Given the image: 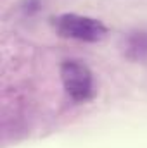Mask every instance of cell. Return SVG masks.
<instances>
[{"mask_svg": "<svg viewBox=\"0 0 147 148\" xmlns=\"http://www.w3.org/2000/svg\"><path fill=\"white\" fill-rule=\"evenodd\" d=\"M61 81L66 95L73 102H87L94 97L92 71L78 59H68L61 64Z\"/></svg>", "mask_w": 147, "mask_h": 148, "instance_id": "obj_2", "label": "cell"}, {"mask_svg": "<svg viewBox=\"0 0 147 148\" xmlns=\"http://www.w3.org/2000/svg\"><path fill=\"white\" fill-rule=\"evenodd\" d=\"M125 55L130 59L147 57V31H133L125 40Z\"/></svg>", "mask_w": 147, "mask_h": 148, "instance_id": "obj_3", "label": "cell"}, {"mask_svg": "<svg viewBox=\"0 0 147 148\" xmlns=\"http://www.w3.org/2000/svg\"><path fill=\"white\" fill-rule=\"evenodd\" d=\"M54 28L61 36L88 43L101 41L107 35V28L102 21L80 14H61L54 17Z\"/></svg>", "mask_w": 147, "mask_h": 148, "instance_id": "obj_1", "label": "cell"}]
</instances>
